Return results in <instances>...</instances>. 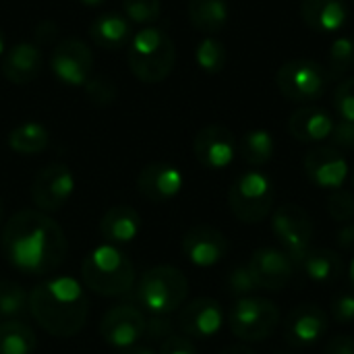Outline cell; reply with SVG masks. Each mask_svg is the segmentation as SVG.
Wrapping results in <instances>:
<instances>
[{
    "label": "cell",
    "mask_w": 354,
    "mask_h": 354,
    "mask_svg": "<svg viewBox=\"0 0 354 354\" xmlns=\"http://www.w3.org/2000/svg\"><path fill=\"white\" fill-rule=\"evenodd\" d=\"M303 168H305L307 178L315 187L328 189V191L342 189L344 180L351 174L346 158L342 156V151H338L332 145L309 149L303 158Z\"/></svg>",
    "instance_id": "cell-14"
},
{
    "label": "cell",
    "mask_w": 354,
    "mask_h": 354,
    "mask_svg": "<svg viewBox=\"0 0 354 354\" xmlns=\"http://www.w3.org/2000/svg\"><path fill=\"white\" fill-rule=\"evenodd\" d=\"M29 313L46 334L73 338L87 322L89 301L75 278L58 276L37 284L29 292Z\"/></svg>",
    "instance_id": "cell-2"
},
{
    "label": "cell",
    "mask_w": 354,
    "mask_h": 354,
    "mask_svg": "<svg viewBox=\"0 0 354 354\" xmlns=\"http://www.w3.org/2000/svg\"><path fill=\"white\" fill-rule=\"evenodd\" d=\"M220 354H257L251 346H245V344H232V346H226Z\"/></svg>",
    "instance_id": "cell-44"
},
{
    "label": "cell",
    "mask_w": 354,
    "mask_h": 354,
    "mask_svg": "<svg viewBox=\"0 0 354 354\" xmlns=\"http://www.w3.org/2000/svg\"><path fill=\"white\" fill-rule=\"evenodd\" d=\"M41 66H44L41 50L35 44H27V41H21V44L12 46L0 58L2 75L10 83H17V85H25V83L35 81Z\"/></svg>",
    "instance_id": "cell-20"
},
{
    "label": "cell",
    "mask_w": 354,
    "mask_h": 354,
    "mask_svg": "<svg viewBox=\"0 0 354 354\" xmlns=\"http://www.w3.org/2000/svg\"><path fill=\"white\" fill-rule=\"evenodd\" d=\"M118 354H156L153 351H149V348H141V346H131V348H124V351H120Z\"/></svg>",
    "instance_id": "cell-45"
},
{
    "label": "cell",
    "mask_w": 354,
    "mask_h": 354,
    "mask_svg": "<svg viewBox=\"0 0 354 354\" xmlns=\"http://www.w3.org/2000/svg\"><path fill=\"white\" fill-rule=\"evenodd\" d=\"M183 172L168 162H151L137 176L139 193L149 201H170L183 191Z\"/></svg>",
    "instance_id": "cell-19"
},
{
    "label": "cell",
    "mask_w": 354,
    "mask_h": 354,
    "mask_svg": "<svg viewBox=\"0 0 354 354\" xmlns=\"http://www.w3.org/2000/svg\"><path fill=\"white\" fill-rule=\"evenodd\" d=\"M332 317L340 326L354 324V295L342 292L332 301Z\"/></svg>",
    "instance_id": "cell-39"
},
{
    "label": "cell",
    "mask_w": 354,
    "mask_h": 354,
    "mask_svg": "<svg viewBox=\"0 0 354 354\" xmlns=\"http://www.w3.org/2000/svg\"><path fill=\"white\" fill-rule=\"evenodd\" d=\"M336 243L342 251L354 253V222H346L336 232Z\"/></svg>",
    "instance_id": "cell-43"
},
{
    "label": "cell",
    "mask_w": 354,
    "mask_h": 354,
    "mask_svg": "<svg viewBox=\"0 0 354 354\" xmlns=\"http://www.w3.org/2000/svg\"><path fill=\"white\" fill-rule=\"evenodd\" d=\"M274 354H290V353H274Z\"/></svg>",
    "instance_id": "cell-51"
},
{
    "label": "cell",
    "mask_w": 354,
    "mask_h": 354,
    "mask_svg": "<svg viewBox=\"0 0 354 354\" xmlns=\"http://www.w3.org/2000/svg\"><path fill=\"white\" fill-rule=\"evenodd\" d=\"M50 66L62 83L73 87H85V83L91 79L93 73L91 48L77 37L62 39L52 50Z\"/></svg>",
    "instance_id": "cell-11"
},
{
    "label": "cell",
    "mask_w": 354,
    "mask_h": 354,
    "mask_svg": "<svg viewBox=\"0 0 354 354\" xmlns=\"http://www.w3.org/2000/svg\"><path fill=\"white\" fill-rule=\"evenodd\" d=\"M50 145V133L39 122H23L8 133V147L21 156L41 153Z\"/></svg>",
    "instance_id": "cell-28"
},
{
    "label": "cell",
    "mask_w": 354,
    "mask_h": 354,
    "mask_svg": "<svg viewBox=\"0 0 354 354\" xmlns=\"http://www.w3.org/2000/svg\"><path fill=\"white\" fill-rule=\"evenodd\" d=\"M178 326L187 338L209 340L224 326V311L216 299L199 297L187 303L178 315Z\"/></svg>",
    "instance_id": "cell-18"
},
{
    "label": "cell",
    "mask_w": 354,
    "mask_h": 354,
    "mask_svg": "<svg viewBox=\"0 0 354 354\" xmlns=\"http://www.w3.org/2000/svg\"><path fill=\"white\" fill-rule=\"evenodd\" d=\"M330 143L332 147H336L338 151H353L354 149V122L348 120H340L334 122V129L330 133Z\"/></svg>",
    "instance_id": "cell-38"
},
{
    "label": "cell",
    "mask_w": 354,
    "mask_h": 354,
    "mask_svg": "<svg viewBox=\"0 0 354 354\" xmlns=\"http://www.w3.org/2000/svg\"><path fill=\"white\" fill-rule=\"evenodd\" d=\"M226 290H228V295H232L236 299H245V297H253L255 290H259V286L247 266H236L226 276Z\"/></svg>",
    "instance_id": "cell-34"
},
{
    "label": "cell",
    "mask_w": 354,
    "mask_h": 354,
    "mask_svg": "<svg viewBox=\"0 0 354 354\" xmlns=\"http://www.w3.org/2000/svg\"><path fill=\"white\" fill-rule=\"evenodd\" d=\"M305 272V276L315 284H332L342 278L344 261L342 255L328 247H311L301 261L297 263Z\"/></svg>",
    "instance_id": "cell-24"
},
{
    "label": "cell",
    "mask_w": 354,
    "mask_h": 354,
    "mask_svg": "<svg viewBox=\"0 0 354 354\" xmlns=\"http://www.w3.org/2000/svg\"><path fill=\"white\" fill-rule=\"evenodd\" d=\"M301 17L317 33H336L348 21V6L344 0H303Z\"/></svg>",
    "instance_id": "cell-22"
},
{
    "label": "cell",
    "mask_w": 354,
    "mask_h": 354,
    "mask_svg": "<svg viewBox=\"0 0 354 354\" xmlns=\"http://www.w3.org/2000/svg\"><path fill=\"white\" fill-rule=\"evenodd\" d=\"M354 68V37L353 35H342L334 39L330 54H328V73L332 79L346 75Z\"/></svg>",
    "instance_id": "cell-32"
},
{
    "label": "cell",
    "mask_w": 354,
    "mask_h": 354,
    "mask_svg": "<svg viewBox=\"0 0 354 354\" xmlns=\"http://www.w3.org/2000/svg\"><path fill=\"white\" fill-rule=\"evenodd\" d=\"M288 133L301 143H319L330 137L334 118L319 106H303L288 118Z\"/></svg>",
    "instance_id": "cell-21"
},
{
    "label": "cell",
    "mask_w": 354,
    "mask_h": 354,
    "mask_svg": "<svg viewBox=\"0 0 354 354\" xmlns=\"http://www.w3.org/2000/svg\"><path fill=\"white\" fill-rule=\"evenodd\" d=\"M348 278H351V284H353L354 288V259L351 261V268H348Z\"/></svg>",
    "instance_id": "cell-47"
},
{
    "label": "cell",
    "mask_w": 354,
    "mask_h": 354,
    "mask_svg": "<svg viewBox=\"0 0 354 354\" xmlns=\"http://www.w3.org/2000/svg\"><path fill=\"white\" fill-rule=\"evenodd\" d=\"M328 214L334 222L346 224L354 220V193L348 189H336L328 197Z\"/></svg>",
    "instance_id": "cell-35"
},
{
    "label": "cell",
    "mask_w": 354,
    "mask_h": 354,
    "mask_svg": "<svg viewBox=\"0 0 354 354\" xmlns=\"http://www.w3.org/2000/svg\"><path fill=\"white\" fill-rule=\"evenodd\" d=\"M127 48L129 68L143 83H160L174 68L176 46L164 29L145 27L133 35Z\"/></svg>",
    "instance_id": "cell-4"
},
{
    "label": "cell",
    "mask_w": 354,
    "mask_h": 354,
    "mask_svg": "<svg viewBox=\"0 0 354 354\" xmlns=\"http://www.w3.org/2000/svg\"><path fill=\"white\" fill-rule=\"evenodd\" d=\"M81 280L100 297H122L135 286V266L116 245L104 243L83 259Z\"/></svg>",
    "instance_id": "cell-3"
},
{
    "label": "cell",
    "mask_w": 354,
    "mask_h": 354,
    "mask_svg": "<svg viewBox=\"0 0 354 354\" xmlns=\"http://www.w3.org/2000/svg\"><path fill=\"white\" fill-rule=\"evenodd\" d=\"M348 176H351V185H353V189H354V170L348 174Z\"/></svg>",
    "instance_id": "cell-50"
},
{
    "label": "cell",
    "mask_w": 354,
    "mask_h": 354,
    "mask_svg": "<svg viewBox=\"0 0 354 354\" xmlns=\"http://www.w3.org/2000/svg\"><path fill=\"white\" fill-rule=\"evenodd\" d=\"M174 334V326L168 319V315H151L145 319V336L149 340H166Z\"/></svg>",
    "instance_id": "cell-40"
},
{
    "label": "cell",
    "mask_w": 354,
    "mask_h": 354,
    "mask_svg": "<svg viewBox=\"0 0 354 354\" xmlns=\"http://www.w3.org/2000/svg\"><path fill=\"white\" fill-rule=\"evenodd\" d=\"M276 189L268 174L249 170L236 176L228 191V205L243 224H259L274 209Z\"/></svg>",
    "instance_id": "cell-6"
},
{
    "label": "cell",
    "mask_w": 354,
    "mask_h": 354,
    "mask_svg": "<svg viewBox=\"0 0 354 354\" xmlns=\"http://www.w3.org/2000/svg\"><path fill=\"white\" fill-rule=\"evenodd\" d=\"M81 4H85V6H100V4H104L106 0H79Z\"/></svg>",
    "instance_id": "cell-46"
},
{
    "label": "cell",
    "mask_w": 354,
    "mask_h": 354,
    "mask_svg": "<svg viewBox=\"0 0 354 354\" xmlns=\"http://www.w3.org/2000/svg\"><path fill=\"white\" fill-rule=\"evenodd\" d=\"M183 253L197 268H214L228 255V239L214 226H193L183 236Z\"/></svg>",
    "instance_id": "cell-15"
},
{
    "label": "cell",
    "mask_w": 354,
    "mask_h": 354,
    "mask_svg": "<svg viewBox=\"0 0 354 354\" xmlns=\"http://www.w3.org/2000/svg\"><path fill=\"white\" fill-rule=\"evenodd\" d=\"M2 255L25 276L56 272L68 253L62 228L39 209H21L2 228Z\"/></svg>",
    "instance_id": "cell-1"
},
{
    "label": "cell",
    "mask_w": 354,
    "mask_h": 354,
    "mask_svg": "<svg viewBox=\"0 0 354 354\" xmlns=\"http://www.w3.org/2000/svg\"><path fill=\"white\" fill-rule=\"evenodd\" d=\"M141 230V216L131 205H112L100 220V234L110 245H127L137 239Z\"/></svg>",
    "instance_id": "cell-23"
},
{
    "label": "cell",
    "mask_w": 354,
    "mask_h": 354,
    "mask_svg": "<svg viewBox=\"0 0 354 354\" xmlns=\"http://www.w3.org/2000/svg\"><path fill=\"white\" fill-rule=\"evenodd\" d=\"M4 56V35H2V29H0V58Z\"/></svg>",
    "instance_id": "cell-48"
},
{
    "label": "cell",
    "mask_w": 354,
    "mask_h": 354,
    "mask_svg": "<svg viewBox=\"0 0 354 354\" xmlns=\"http://www.w3.org/2000/svg\"><path fill=\"white\" fill-rule=\"evenodd\" d=\"M324 354H354V338L348 334L330 338L324 346Z\"/></svg>",
    "instance_id": "cell-42"
},
{
    "label": "cell",
    "mask_w": 354,
    "mask_h": 354,
    "mask_svg": "<svg viewBox=\"0 0 354 354\" xmlns=\"http://www.w3.org/2000/svg\"><path fill=\"white\" fill-rule=\"evenodd\" d=\"M195 60L199 64L201 71L209 73V75H216L220 71H224L226 66V60H228V52H226V46L216 39V37H205L197 44V50H195Z\"/></svg>",
    "instance_id": "cell-31"
},
{
    "label": "cell",
    "mask_w": 354,
    "mask_h": 354,
    "mask_svg": "<svg viewBox=\"0 0 354 354\" xmlns=\"http://www.w3.org/2000/svg\"><path fill=\"white\" fill-rule=\"evenodd\" d=\"M135 295L137 303L151 315H170L185 305L189 280L174 266H156L141 276Z\"/></svg>",
    "instance_id": "cell-5"
},
{
    "label": "cell",
    "mask_w": 354,
    "mask_h": 354,
    "mask_svg": "<svg viewBox=\"0 0 354 354\" xmlns=\"http://www.w3.org/2000/svg\"><path fill=\"white\" fill-rule=\"evenodd\" d=\"M187 12L197 31L216 35L228 23V0H189Z\"/></svg>",
    "instance_id": "cell-26"
},
{
    "label": "cell",
    "mask_w": 354,
    "mask_h": 354,
    "mask_svg": "<svg viewBox=\"0 0 354 354\" xmlns=\"http://www.w3.org/2000/svg\"><path fill=\"white\" fill-rule=\"evenodd\" d=\"M193 151L201 166L209 170H222L232 164L239 153L234 133L224 124H207L193 139Z\"/></svg>",
    "instance_id": "cell-13"
},
{
    "label": "cell",
    "mask_w": 354,
    "mask_h": 354,
    "mask_svg": "<svg viewBox=\"0 0 354 354\" xmlns=\"http://www.w3.org/2000/svg\"><path fill=\"white\" fill-rule=\"evenodd\" d=\"M247 268L251 270L261 290L280 292L292 280L297 266L284 251L274 249V247H261L251 255Z\"/></svg>",
    "instance_id": "cell-16"
},
{
    "label": "cell",
    "mask_w": 354,
    "mask_h": 354,
    "mask_svg": "<svg viewBox=\"0 0 354 354\" xmlns=\"http://www.w3.org/2000/svg\"><path fill=\"white\" fill-rule=\"evenodd\" d=\"M122 10L131 23L149 25L162 15V0H122Z\"/></svg>",
    "instance_id": "cell-33"
},
{
    "label": "cell",
    "mask_w": 354,
    "mask_h": 354,
    "mask_svg": "<svg viewBox=\"0 0 354 354\" xmlns=\"http://www.w3.org/2000/svg\"><path fill=\"white\" fill-rule=\"evenodd\" d=\"M29 309V295L12 280H0V322L17 319Z\"/></svg>",
    "instance_id": "cell-30"
},
{
    "label": "cell",
    "mask_w": 354,
    "mask_h": 354,
    "mask_svg": "<svg viewBox=\"0 0 354 354\" xmlns=\"http://www.w3.org/2000/svg\"><path fill=\"white\" fill-rule=\"evenodd\" d=\"M89 35L104 50H118L133 39V23L120 12H102L89 25Z\"/></svg>",
    "instance_id": "cell-25"
},
{
    "label": "cell",
    "mask_w": 354,
    "mask_h": 354,
    "mask_svg": "<svg viewBox=\"0 0 354 354\" xmlns=\"http://www.w3.org/2000/svg\"><path fill=\"white\" fill-rule=\"evenodd\" d=\"M2 216H4V209H2V199H0V224H2Z\"/></svg>",
    "instance_id": "cell-49"
},
{
    "label": "cell",
    "mask_w": 354,
    "mask_h": 354,
    "mask_svg": "<svg viewBox=\"0 0 354 354\" xmlns=\"http://www.w3.org/2000/svg\"><path fill=\"white\" fill-rule=\"evenodd\" d=\"M280 324V309L270 299L245 297L228 311V328L241 342H261L270 338Z\"/></svg>",
    "instance_id": "cell-8"
},
{
    "label": "cell",
    "mask_w": 354,
    "mask_h": 354,
    "mask_svg": "<svg viewBox=\"0 0 354 354\" xmlns=\"http://www.w3.org/2000/svg\"><path fill=\"white\" fill-rule=\"evenodd\" d=\"M160 354H197V348H195V344L189 338L172 334L170 338H166L162 342Z\"/></svg>",
    "instance_id": "cell-41"
},
{
    "label": "cell",
    "mask_w": 354,
    "mask_h": 354,
    "mask_svg": "<svg viewBox=\"0 0 354 354\" xmlns=\"http://www.w3.org/2000/svg\"><path fill=\"white\" fill-rule=\"evenodd\" d=\"M332 81L328 68L315 60L295 58L284 62L276 73L280 93L295 104H311L324 97L328 83Z\"/></svg>",
    "instance_id": "cell-7"
},
{
    "label": "cell",
    "mask_w": 354,
    "mask_h": 354,
    "mask_svg": "<svg viewBox=\"0 0 354 354\" xmlns=\"http://www.w3.org/2000/svg\"><path fill=\"white\" fill-rule=\"evenodd\" d=\"M328 313L313 303L295 307L284 322V338L295 348H307L317 344L328 332Z\"/></svg>",
    "instance_id": "cell-17"
},
{
    "label": "cell",
    "mask_w": 354,
    "mask_h": 354,
    "mask_svg": "<svg viewBox=\"0 0 354 354\" xmlns=\"http://www.w3.org/2000/svg\"><path fill=\"white\" fill-rule=\"evenodd\" d=\"M274 151H276V141L272 133L266 129H253L241 137L239 153L249 166H255V168L266 166L274 158Z\"/></svg>",
    "instance_id": "cell-27"
},
{
    "label": "cell",
    "mask_w": 354,
    "mask_h": 354,
    "mask_svg": "<svg viewBox=\"0 0 354 354\" xmlns=\"http://www.w3.org/2000/svg\"><path fill=\"white\" fill-rule=\"evenodd\" d=\"M37 346L35 332L17 319L0 322V354H33Z\"/></svg>",
    "instance_id": "cell-29"
},
{
    "label": "cell",
    "mask_w": 354,
    "mask_h": 354,
    "mask_svg": "<svg viewBox=\"0 0 354 354\" xmlns=\"http://www.w3.org/2000/svg\"><path fill=\"white\" fill-rule=\"evenodd\" d=\"M85 91H87V97H89L93 104H97V106H108V104H112V102L116 100V95H118L116 85H114L108 77H104V75L91 77V79L85 83Z\"/></svg>",
    "instance_id": "cell-36"
},
{
    "label": "cell",
    "mask_w": 354,
    "mask_h": 354,
    "mask_svg": "<svg viewBox=\"0 0 354 354\" xmlns=\"http://www.w3.org/2000/svg\"><path fill=\"white\" fill-rule=\"evenodd\" d=\"M334 108L342 120L354 122V77L342 81L334 93Z\"/></svg>",
    "instance_id": "cell-37"
},
{
    "label": "cell",
    "mask_w": 354,
    "mask_h": 354,
    "mask_svg": "<svg viewBox=\"0 0 354 354\" xmlns=\"http://www.w3.org/2000/svg\"><path fill=\"white\" fill-rule=\"evenodd\" d=\"M145 315L135 305H118L106 311L100 322V336L114 348H131L145 336Z\"/></svg>",
    "instance_id": "cell-12"
},
{
    "label": "cell",
    "mask_w": 354,
    "mask_h": 354,
    "mask_svg": "<svg viewBox=\"0 0 354 354\" xmlns=\"http://www.w3.org/2000/svg\"><path fill=\"white\" fill-rule=\"evenodd\" d=\"M272 230L282 245V251L295 261V266L311 249L313 220L309 212L297 203H284L274 212Z\"/></svg>",
    "instance_id": "cell-9"
},
{
    "label": "cell",
    "mask_w": 354,
    "mask_h": 354,
    "mask_svg": "<svg viewBox=\"0 0 354 354\" xmlns=\"http://www.w3.org/2000/svg\"><path fill=\"white\" fill-rule=\"evenodd\" d=\"M75 193V176L66 164L52 162L44 166L31 183V201L44 214L60 212Z\"/></svg>",
    "instance_id": "cell-10"
}]
</instances>
